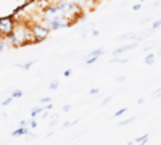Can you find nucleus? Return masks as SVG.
<instances>
[{"label":"nucleus","mask_w":161,"mask_h":145,"mask_svg":"<svg viewBox=\"0 0 161 145\" xmlns=\"http://www.w3.org/2000/svg\"><path fill=\"white\" fill-rule=\"evenodd\" d=\"M7 41H10V45H13V47H21L26 44H34L36 37L32 34V29L28 28L24 23H16L15 29L7 37Z\"/></svg>","instance_id":"obj_1"},{"label":"nucleus","mask_w":161,"mask_h":145,"mask_svg":"<svg viewBox=\"0 0 161 145\" xmlns=\"http://www.w3.org/2000/svg\"><path fill=\"white\" fill-rule=\"evenodd\" d=\"M15 15H10V16H2L0 18V36H3V37H8L13 29H15Z\"/></svg>","instance_id":"obj_2"},{"label":"nucleus","mask_w":161,"mask_h":145,"mask_svg":"<svg viewBox=\"0 0 161 145\" xmlns=\"http://www.w3.org/2000/svg\"><path fill=\"white\" fill-rule=\"evenodd\" d=\"M31 29H32V34L36 37V42H44L45 39L48 37V34H50V29L47 28V24L36 23V24H32Z\"/></svg>","instance_id":"obj_3"},{"label":"nucleus","mask_w":161,"mask_h":145,"mask_svg":"<svg viewBox=\"0 0 161 145\" xmlns=\"http://www.w3.org/2000/svg\"><path fill=\"white\" fill-rule=\"evenodd\" d=\"M29 129L31 127H28V126H19L16 131H13L11 132V136L13 137H19V136H29L31 132H29Z\"/></svg>","instance_id":"obj_4"},{"label":"nucleus","mask_w":161,"mask_h":145,"mask_svg":"<svg viewBox=\"0 0 161 145\" xmlns=\"http://www.w3.org/2000/svg\"><path fill=\"white\" fill-rule=\"evenodd\" d=\"M137 37H139L137 34L127 32V34H123V36H119V37H118V41H124V39H129V41H130V39H137Z\"/></svg>","instance_id":"obj_5"},{"label":"nucleus","mask_w":161,"mask_h":145,"mask_svg":"<svg viewBox=\"0 0 161 145\" xmlns=\"http://www.w3.org/2000/svg\"><path fill=\"white\" fill-rule=\"evenodd\" d=\"M155 53H148V55H147L145 57V64H147V66H150V64H153L155 63Z\"/></svg>","instance_id":"obj_6"},{"label":"nucleus","mask_w":161,"mask_h":145,"mask_svg":"<svg viewBox=\"0 0 161 145\" xmlns=\"http://www.w3.org/2000/svg\"><path fill=\"white\" fill-rule=\"evenodd\" d=\"M103 53H105V48H95L89 53V57H102Z\"/></svg>","instance_id":"obj_7"},{"label":"nucleus","mask_w":161,"mask_h":145,"mask_svg":"<svg viewBox=\"0 0 161 145\" xmlns=\"http://www.w3.org/2000/svg\"><path fill=\"white\" fill-rule=\"evenodd\" d=\"M44 110H45V108H42V107H36V108H32V110H31V118H36L37 114H42Z\"/></svg>","instance_id":"obj_8"},{"label":"nucleus","mask_w":161,"mask_h":145,"mask_svg":"<svg viewBox=\"0 0 161 145\" xmlns=\"http://www.w3.org/2000/svg\"><path fill=\"white\" fill-rule=\"evenodd\" d=\"M36 63V60H31V61H28V63H23V64H16V66L19 68V70H29L32 64Z\"/></svg>","instance_id":"obj_9"},{"label":"nucleus","mask_w":161,"mask_h":145,"mask_svg":"<svg viewBox=\"0 0 161 145\" xmlns=\"http://www.w3.org/2000/svg\"><path fill=\"white\" fill-rule=\"evenodd\" d=\"M136 120H137L136 116H132V118H127V120H124V121H119V123H118V126H127V124L134 123V121H136Z\"/></svg>","instance_id":"obj_10"},{"label":"nucleus","mask_w":161,"mask_h":145,"mask_svg":"<svg viewBox=\"0 0 161 145\" xmlns=\"http://www.w3.org/2000/svg\"><path fill=\"white\" fill-rule=\"evenodd\" d=\"M148 139H150V134H145L142 137H137L134 142H137V143H147V142H148Z\"/></svg>","instance_id":"obj_11"},{"label":"nucleus","mask_w":161,"mask_h":145,"mask_svg":"<svg viewBox=\"0 0 161 145\" xmlns=\"http://www.w3.org/2000/svg\"><path fill=\"white\" fill-rule=\"evenodd\" d=\"M5 47H7V37H3V36H0V53L5 50Z\"/></svg>","instance_id":"obj_12"},{"label":"nucleus","mask_w":161,"mask_h":145,"mask_svg":"<svg viewBox=\"0 0 161 145\" xmlns=\"http://www.w3.org/2000/svg\"><path fill=\"white\" fill-rule=\"evenodd\" d=\"M23 95H24L23 90H15V92H11V97H13V98H21Z\"/></svg>","instance_id":"obj_13"},{"label":"nucleus","mask_w":161,"mask_h":145,"mask_svg":"<svg viewBox=\"0 0 161 145\" xmlns=\"http://www.w3.org/2000/svg\"><path fill=\"white\" fill-rule=\"evenodd\" d=\"M58 86H60V82H58V81H52V82H50V86H48V89H50V90H57V89H58Z\"/></svg>","instance_id":"obj_14"},{"label":"nucleus","mask_w":161,"mask_h":145,"mask_svg":"<svg viewBox=\"0 0 161 145\" xmlns=\"http://www.w3.org/2000/svg\"><path fill=\"white\" fill-rule=\"evenodd\" d=\"M110 61H111V63H114V61H116V63H127L126 58H118V57H113Z\"/></svg>","instance_id":"obj_15"},{"label":"nucleus","mask_w":161,"mask_h":145,"mask_svg":"<svg viewBox=\"0 0 161 145\" xmlns=\"http://www.w3.org/2000/svg\"><path fill=\"white\" fill-rule=\"evenodd\" d=\"M127 111V108H121V110H118L116 113H114V118H119V116H123L124 113Z\"/></svg>","instance_id":"obj_16"},{"label":"nucleus","mask_w":161,"mask_h":145,"mask_svg":"<svg viewBox=\"0 0 161 145\" xmlns=\"http://www.w3.org/2000/svg\"><path fill=\"white\" fill-rule=\"evenodd\" d=\"M159 26H161V20H158V21H155V23H153V26H152V31H150V32H153V31H156V29L159 28Z\"/></svg>","instance_id":"obj_17"},{"label":"nucleus","mask_w":161,"mask_h":145,"mask_svg":"<svg viewBox=\"0 0 161 145\" xmlns=\"http://www.w3.org/2000/svg\"><path fill=\"white\" fill-rule=\"evenodd\" d=\"M11 102H13V97H11V95H10V97H8V98H5V100H3V102H2V107H7V105H10V103H11Z\"/></svg>","instance_id":"obj_18"},{"label":"nucleus","mask_w":161,"mask_h":145,"mask_svg":"<svg viewBox=\"0 0 161 145\" xmlns=\"http://www.w3.org/2000/svg\"><path fill=\"white\" fill-rule=\"evenodd\" d=\"M111 100H113V97H111V95H110V97H106V98H105V100L102 102V107H106V105H108V103H110Z\"/></svg>","instance_id":"obj_19"},{"label":"nucleus","mask_w":161,"mask_h":145,"mask_svg":"<svg viewBox=\"0 0 161 145\" xmlns=\"http://www.w3.org/2000/svg\"><path fill=\"white\" fill-rule=\"evenodd\" d=\"M98 92H100V90H98L97 87H92V89L89 90V94H90V95H98Z\"/></svg>","instance_id":"obj_20"},{"label":"nucleus","mask_w":161,"mask_h":145,"mask_svg":"<svg viewBox=\"0 0 161 145\" xmlns=\"http://www.w3.org/2000/svg\"><path fill=\"white\" fill-rule=\"evenodd\" d=\"M29 126H31V129H36V127H37V121H36V118H31Z\"/></svg>","instance_id":"obj_21"},{"label":"nucleus","mask_w":161,"mask_h":145,"mask_svg":"<svg viewBox=\"0 0 161 145\" xmlns=\"http://www.w3.org/2000/svg\"><path fill=\"white\" fill-rule=\"evenodd\" d=\"M142 5H143V3H140V2H139V3H136V5L132 7V10H134V11H139V10L142 8Z\"/></svg>","instance_id":"obj_22"},{"label":"nucleus","mask_w":161,"mask_h":145,"mask_svg":"<svg viewBox=\"0 0 161 145\" xmlns=\"http://www.w3.org/2000/svg\"><path fill=\"white\" fill-rule=\"evenodd\" d=\"M29 123H31V121H28V120H21V121H19V126H28V127H31Z\"/></svg>","instance_id":"obj_23"},{"label":"nucleus","mask_w":161,"mask_h":145,"mask_svg":"<svg viewBox=\"0 0 161 145\" xmlns=\"http://www.w3.org/2000/svg\"><path fill=\"white\" fill-rule=\"evenodd\" d=\"M52 98L50 97H44V98H40V103H50Z\"/></svg>","instance_id":"obj_24"},{"label":"nucleus","mask_w":161,"mask_h":145,"mask_svg":"<svg viewBox=\"0 0 161 145\" xmlns=\"http://www.w3.org/2000/svg\"><path fill=\"white\" fill-rule=\"evenodd\" d=\"M153 97H155V98H161V89H158V90L155 92V94H153Z\"/></svg>","instance_id":"obj_25"},{"label":"nucleus","mask_w":161,"mask_h":145,"mask_svg":"<svg viewBox=\"0 0 161 145\" xmlns=\"http://www.w3.org/2000/svg\"><path fill=\"white\" fill-rule=\"evenodd\" d=\"M69 110H71V105H63V111L64 113H68Z\"/></svg>","instance_id":"obj_26"},{"label":"nucleus","mask_w":161,"mask_h":145,"mask_svg":"<svg viewBox=\"0 0 161 145\" xmlns=\"http://www.w3.org/2000/svg\"><path fill=\"white\" fill-rule=\"evenodd\" d=\"M116 81H118V82H124V81H126V77H124V76H119Z\"/></svg>","instance_id":"obj_27"},{"label":"nucleus","mask_w":161,"mask_h":145,"mask_svg":"<svg viewBox=\"0 0 161 145\" xmlns=\"http://www.w3.org/2000/svg\"><path fill=\"white\" fill-rule=\"evenodd\" d=\"M44 108H45V110H48V111H50V110H52V108H53V105H52V102H50V103H48V105H45V107H44Z\"/></svg>","instance_id":"obj_28"},{"label":"nucleus","mask_w":161,"mask_h":145,"mask_svg":"<svg viewBox=\"0 0 161 145\" xmlns=\"http://www.w3.org/2000/svg\"><path fill=\"white\" fill-rule=\"evenodd\" d=\"M71 76V70H66L64 71V77H69Z\"/></svg>","instance_id":"obj_29"},{"label":"nucleus","mask_w":161,"mask_h":145,"mask_svg":"<svg viewBox=\"0 0 161 145\" xmlns=\"http://www.w3.org/2000/svg\"><path fill=\"white\" fill-rule=\"evenodd\" d=\"M137 103H139V105H143V103H145V98H139Z\"/></svg>","instance_id":"obj_30"},{"label":"nucleus","mask_w":161,"mask_h":145,"mask_svg":"<svg viewBox=\"0 0 161 145\" xmlns=\"http://www.w3.org/2000/svg\"><path fill=\"white\" fill-rule=\"evenodd\" d=\"M158 55H159V57H161V48H159V53H158Z\"/></svg>","instance_id":"obj_31"},{"label":"nucleus","mask_w":161,"mask_h":145,"mask_svg":"<svg viewBox=\"0 0 161 145\" xmlns=\"http://www.w3.org/2000/svg\"><path fill=\"white\" fill-rule=\"evenodd\" d=\"M139 2H140V3H143V0H139Z\"/></svg>","instance_id":"obj_32"}]
</instances>
